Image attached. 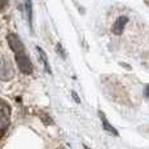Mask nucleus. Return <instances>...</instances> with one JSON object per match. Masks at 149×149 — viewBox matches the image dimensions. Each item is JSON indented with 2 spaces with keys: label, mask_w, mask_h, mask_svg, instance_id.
I'll use <instances>...</instances> for the list:
<instances>
[{
  "label": "nucleus",
  "mask_w": 149,
  "mask_h": 149,
  "mask_svg": "<svg viewBox=\"0 0 149 149\" xmlns=\"http://www.w3.org/2000/svg\"><path fill=\"white\" fill-rule=\"evenodd\" d=\"M25 1V9H26V16L30 27H33V5H31V0H24Z\"/></svg>",
  "instance_id": "7"
},
{
  "label": "nucleus",
  "mask_w": 149,
  "mask_h": 149,
  "mask_svg": "<svg viewBox=\"0 0 149 149\" xmlns=\"http://www.w3.org/2000/svg\"><path fill=\"white\" fill-rule=\"evenodd\" d=\"M36 52H38V54H39V58H40L43 66H44V70L47 71V73L51 74V68H49V64H48V58H47V54H45V52L40 47H36Z\"/></svg>",
  "instance_id": "6"
},
{
  "label": "nucleus",
  "mask_w": 149,
  "mask_h": 149,
  "mask_svg": "<svg viewBox=\"0 0 149 149\" xmlns=\"http://www.w3.org/2000/svg\"><path fill=\"white\" fill-rule=\"evenodd\" d=\"M7 4H8V0H0V10L4 9L7 7Z\"/></svg>",
  "instance_id": "8"
},
{
  "label": "nucleus",
  "mask_w": 149,
  "mask_h": 149,
  "mask_svg": "<svg viewBox=\"0 0 149 149\" xmlns=\"http://www.w3.org/2000/svg\"><path fill=\"white\" fill-rule=\"evenodd\" d=\"M8 43H9L10 48L16 54V60L19 70L25 74H31L33 73V65H31L30 58L26 54V51H25V47L22 44L21 39L16 34H9L8 35Z\"/></svg>",
  "instance_id": "1"
},
{
  "label": "nucleus",
  "mask_w": 149,
  "mask_h": 149,
  "mask_svg": "<svg viewBox=\"0 0 149 149\" xmlns=\"http://www.w3.org/2000/svg\"><path fill=\"white\" fill-rule=\"evenodd\" d=\"M100 118H101V122H102V127H104V130L105 131H108L109 134H113V135H118V131L116 130V128L113 127V126L110 125V123L108 122V119H107V117L104 116V114L100 111Z\"/></svg>",
  "instance_id": "5"
},
{
  "label": "nucleus",
  "mask_w": 149,
  "mask_h": 149,
  "mask_svg": "<svg viewBox=\"0 0 149 149\" xmlns=\"http://www.w3.org/2000/svg\"><path fill=\"white\" fill-rule=\"evenodd\" d=\"M144 96L149 99V84H148V86H145V88H144Z\"/></svg>",
  "instance_id": "9"
},
{
  "label": "nucleus",
  "mask_w": 149,
  "mask_h": 149,
  "mask_svg": "<svg viewBox=\"0 0 149 149\" xmlns=\"http://www.w3.org/2000/svg\"><path fill=\"white\" fill-rule=\"evenodd\" d=\"M127 22H128V18L126 16L118 17V18H117V21L114 22L113 27H111V31H113L116 35H121L122 31H123V29H125V26H126V24H127Z\"/></svg>",
  "instance_id": "4"
},
{
  "label": "nucleus",
  "mask_w": 149,
  "mask_h": 149,
  "mask_svg": "<svg viewBox=\"0 0 149 149\" xmlns=\"http://www.w3.org/2000/svg\"><path fill=\"white\" fill-rule=\"evenodd\" d=\"M13 77V69L9 61L5 58H0V79L1 81H9Z\"/></svg>",
  "instance_id": "3"
},
{
  "label": "nucleus",
  "mask_w": 149,
  "mask_h": 149,
  "mask_svg": "<svg viewBox=\"0 0 149 149\" xmlns=\"http://www.w3.org/2000/svg\"><path fill=\"white\" fill-rule=\"evenodd\" d=\"M10 107L5 101L0 100V132H4L9 126Z\"/></svg>",
  "instance_id": "2"
}]
</instances>
